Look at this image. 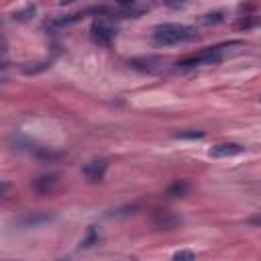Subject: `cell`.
I'll return each instance as SVG.
<instances>
[{
    "label": "cell",
    "instance_id": "obj_1",
    "mask_svg": "<svg viewBox=\"0 0 261 261\" xmlns=\"http://www.w3.org/2000/svg\"><path fill=\"white\" fill-rule=\"evenodd\" d=\"M234 45H241V43L230 41V43H220V45H214V47H206L200 53H194V55H188V57L179 59L175 63V69H194V67H202V65H216L224 59L226 49L234 47Z\"/></svg>",
    "mask_w": 261,
    "mask_h": 261
},
{
    "label": "cell",
    "instance_id": "obj_2",
    "mask_svg": "<svg viewBox=\"0 0 261 261\" xmlns=\"http://www.w3.org/2000/svg\"><path fill=\"white\" fill-rule=\"evenodd\" d=\"M196 37H198V31L194 27L179 24V22H165L153 29V41L157 45H179V43L194 41Z\"/></svg>",
    "mask_w": 261,
    "mask_h": 261
},
{
    "label": "cell",
    "instance_id": "obj_3",
    "mask_svg": "<svg viewBox=\"0 0 261 261\" xmlns=\"http://www.w3.org/2000/svg\"><path fill=\"white\" fill-rule=\"evenodd\" d=\"M116 35V29L112 27V22L108 20V16H98L94 22H92V29H90V37L96 45H110L112 39Z\"/></svg>",
    "mask_w": 261,
    "mask_h": 261
},
{
    "label": "cell",
    "instance_id": "obj_4",
    "mask_svg": "<svg viewBox=\"0 0 261 261\" xmlns=\"http://www.w3.org/2000/svg\"><path fill=\"white\" fill-rule=\"evenodd\" d=\"M57 186H59V175H57V173H41V175H37V177L33 179V184H31V188H33L37 194H41V196L53 194V192L57 190Z\"/></svg>",
    "mask_w": 261,
    "mask_h": 261
},
{
    "label": "cell",
    "instance_id": "obj_5",
    "mask_svg": "<svg viewBox=\"0 0 261 261\" xmlns=\"http://www.w3.org/2000/svg\"><path fill=\"white\" fill-rule=\"evenodd\" d=\"M245 151V147L241 143H218L214 145L208 155L214 157V159H222V157H234V155H241Z\"/></svg>",
    "mask_w": 261,
    "mask_h": 261
},
{
    "label": "cell",
    "instance_id": "obj_6",
    "mask_svg": "<svg viewBox=\"0 0 261 261\" xmlns=\"http://www.w3.org/2000/svg\"><path fill=\"white\" fill-rule=\"evenodd\" d=\"M106 169H108V161L106 159H94V161H90V163L84 165V175L90 181H102Z\"/></svg>",
    "mask_w": 261,
    "mask_h": 261
},
{
    "label": "cell",
    "instance_id": "obj_7",
    "mask_svg": "<svg viewBox=\"0 0 261 261\" xmlns=\"http://www.w3.org/2000/svg\"><path fill=\"white\" fill-rule=\"evenodd\" d=\"M153 222H155V226H157V228L169 230V228H173V226H177V224H179V218H177L175 214H171V212L159 210V212H155Z\"/></svg>",
    "mask_w": 261,
    "mask_h": 261
},
{
    "label": "cell",
    "instance_id": "obj_8",
    "mask_svg": "<svg viewBox=\"0 0 261 261\" xmlns=\"http://www.w3.org/2000/svg\"><path fill=\"white\" fill-rule=\"evenodd\" d=\"M8 143H10V147L14 149V151H35V145H33V141L31 139H27L24 135H20V133H14V135H10V139H8Z\"/></svg>",
    "mask_w": 261,
    "mask_h": 261
},
{
    "label": "cell",
    "instance_id": "obj_9",
    "mask_svg": "<svg viewBox=\"0 0 261 261\" xmlns=\"http://www.w3.org/2000/svg\"><path fill=\"white\" fill-rule=\"evenodd\" d=\"M49 220H53V216H51V214H43V212H37V214H27V216H22V218H20L16 224L31 228V226H39V224H43V222H49Z\"/></svg>",
    "mask_w": 261,
    "mask_h": 261
},
{
    "label": "cell",
    "instance_id": "obj_10",
    "mask_svg": "<svg viewBox=\"0 0 261 261\" xmlns=\"http://www.w3.org/2000/svg\"><path fill=\"white\" fill-rule=\"evenodd\" d=\"M188 188H190V186H188V181H184V179H175V181L167 188V192H165V194H167L169 198H181V196H186Z\"/></svg>",
    "mask_w": 261,
    "mask_h": 261
},
{
    "label": "cell",
    "instance_id": "obj_11",
    "mask_svg": "<svg viewBox=\"0 0 261 261\" xmlns=\"http://www.w3.org/2000/svg\"><path fill=\"white\" fill-rule=\"evenodd\" d=\"M98 239H100V234H98L96 226H90V228H88L86 239H82V241H80V249H90L92 245H96V243H98Z\"/></svg>",
    "mask_w": 261,
    "mask_h": 261
},
{
    "label": "cell",
    "instance_id": "obj_12",
    "mask_svg": "<svg viewBox=\"0 0 261 261\" xmlns=\"http://www.w3.org/2000/svg\"><path fill=\"white\" fill-rule=\"evenodd\" d=\"M33 155L39 157V159H57V157H61L59 151H49L47 147H35Z\"/></svg>",
    "mask_w": 261,
    "mask_h": 261
},
{
    "label": "cell",
    "instance_id": "obj_13",
    "mask_svg": "<svg viewBox=\"0 0 261 261\" xmlns=\"http://www.w3.org/2000/svg\"><path fill=\"white\" fill-rule=\"evenodd\" d=\"M202 130H186V133H175V139H202Z\"/></svg>",
    "mask_w": 261,
    "mask_h": 261
},
{
    "label": "cell",
    "instance_id": "obj_14",
    "mask_svg": "<svg viewBox=\"0 0 261 261\" xmlns=\"http://www.w3.org/2000/svg\"><path fill=\"white\" fill-rule=\"evenodd\" d=\"M35 14V6H27L24 10H20V12H14V18L16 20H27L29 16H33Z\"/></svg>",
    "mask_w": 261,
    "mask_h": 261
},
{
    "label": "cell",
    "instance_id": "obj_15",
    "mask_svg": "<svg viewBox=\"0 0 261 261\" xmlns=\"http://www.w3.org/2000/svg\"><path fill=\"white\" fill-rule=\"evenodd\" d=\"M196 255L192 253V251H177V253H173V259L175 261H192Z\"/></svg>",
    "mask_w": 261,
    "mask_h": 261
},
{
    "label": "cell",
    "instance_id": "obj_16",
    "mask_svg": "<svg viewBox=\"0 0 261 261\" xmlns=\"http://www.w3.org/2000/svg\"><path fill=\"white\" fill-rule=\"evenodd\" d=\"M220 20H222L220 12H214V14H206V18H204V22H206V24H210V22H220Z\"/></svg>",
    "mask_w": 261,
    "mask_h": 261
},
{
    "label": "cell",
    "instance_id": "obj_17",
    "mask_svg": "<svg viewBox=\"0 0 261 261\" xmlns=\"http://www.w3.org/2000/svg\"><path fill=\"white\" fill-rule=\"evenodd\" d=\"M159 2H163L165 6H171V8H175V6L184 4V0H159Z\"/></svg>",
    "mask_w": 261,
    "mask_h": 261
},
{
    "label": "cell",
    "instance_id": "obj_18",
    "mask_svg": "<svg viewBox=\"0 0 261 261\" xmlns=\"http://www.w3.org/2000/svg\"><path fill=\"white\" fill-rule=\"evenodd\" d=\"M249 224H253V226H261V216H253V218H249Z\"/></svg>",
    "mask_w": 261,
    "mask_h": 261
},
{
    "label": "cell",
    "instance_id": "obj_19",
    "mask_svg": "<svg viewBox=\"0 0 261 261\" xmlns=\"http://www.w3.org/2000/svg\"><path fill=\"white\" fill-rule=\"evenodd\" d=\"M118 4H122V6H135L137 4V0H116Z\"/></svg>",
    "mask_w": 261,
    "mask_h": 261
},
{
    "label": "cell",
    "instance_id": "obj_20",
    "mask_svg": "<svg viewBox=\"0 0 261 261\" xmlns=\"http://www.w3.org/2000/svg\"><path fill=\"white\" fill-rule=\"evenodd\" d=\"M259 100H261V98H259Z\"/></svg>",
    "mask_w": 261,
    "mask_h": 261
}]
</instances>
